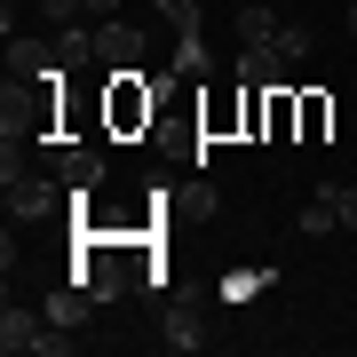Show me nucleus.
<instances>
[{
	"instance_id": "nucleus-15",
	"label": "nucleus",
	"mask_w": 357,
	"mask_h": 357,
	"mask_svg": "<svg viewBox=\"0 0 357 357\" xmlns=\"http://www.w3.org/2000/svg\"><path fill=\"white\" fill-rule=\"evenodd\" d=\"M333 199H342V230H357V183H342Z\"/></svg>"
},
{
	"instance_id": "nucleus-11",
	"label": "nucleus",
	"mask_w": 357,
	"mask_h": 357,
	"mask_svg": "<svg viewBox=\"0 0 357 357\" xmlns=\"http://www.w3.org/2000/svg\"><path fill=\"white\" fill-rule=\"evenodd\" d=\"M270 48H278V64L294 72V64L310 56V24H278V40H270Z\"/></svg>"
},
{
	"instance_id": "nucleus-14",
	"label": "nucleus",
	"mask_w": 357,
	"mask_h": 357,
	"mask_svg": "<svg viewBox=\"0 0 357 357\" xmlns=\"http://www.w3.org/2000/svg\"><path fill=\"white\" fill-rule=\"evenodd\" d=\"M151 8H159L175 32H199V0H151Z\"/></svg>"
},
{
	"instance_id": "nucleus-10",
	"label": "nucleus",
	"mask_w": 357,
	"mask_h": 357,
	"mask_svg": "<svg viewBox=\"0 0 357 357\" xmlns=\"http://www.w3.org/2000/svg\"><path fill=\"white\" fill-rule=\"evenodd\" d=\"M199 342H206V333H199V318L175 302V310H167V349H199Z\"/></svg>"
},
{
	"instance_id": "nucleus-7",
	"label": "nucleus",
	"mask_w": 357,
	"mask_h": 357,
	"mask_svg": "<svg viewBox=\"0 0 357 357\" xmlns=\"http://www.w3.org/2000/svg\"><path fill=\"white\" fill-rule=\"evenodd\" d=\"M238 79H246V88H286L278 48H238Z\"/></svg>"
},
{
	"instance_id": "nucleus-1",
	"label": "nucleus",
	"mask_w": 357,
	"mask_h": 357,
	"mask_svg": "<svg viewBox=\"0 0 357 357\" xmlns=\"http://www.w3.org/2000/svg\"><path fill=\"white\" fill-rule=\"evenodd\" d=\"M40 333H48V310H24V302L8 294V310H0V349L24 357V349H40Z\"/></svg>"
},
{
	"instance_id": "nucleus-6",
	"label": "nucleus",
	"mask_w": 357,
	"mask_h": 357,
	"mask_svg": "<svg viewBox=\"0 0 357 357\" xmlns=\"http://www.w3.org/2000/svg\"><path fill=\"white\" fill-rule=\"evenodd\" d=\"M40 310H48L56 326H88V310H96V294H88V286L72 278V286H56V294H48V302H40Z\"/></svg>"
},
{
	"instance_id": "nucleus-8",
	"label": "nucleus",
	"mask_w": 357,
	"mask_h": 357,
	"mask_svg": "<svg viewBox=\"0 0 357 357\" xmlns=\"http://www.w3.org/2000/svg\"><path fill=\"white\" fill-rule=\"evenodd\" d=\"M278 24H286V16L262 8V0H255V8H238V48H270V40H278Z\"/></svg>"
},
{
	"instance_id": "nucleus-4",
	"label": "nucleus",
	"mask_w": 357,
	"mask_h": 357,
	"mask_svg": "<svg viewBox=\"0 0 357 357\" xmlns=\"http://www.w3.org/2000/svg\"><path fill=\"white\" fill-rule=\"evenodd\" d=\"M135 119H151V88H143L135 72H119V88H112V128H135Z\"/></svg>"
},
{
	"instance_id": "nucleus-17",
	"label": "nucleus",
	"mask_w": 357,
	"mask_h": 357,
	"mask_svg": "<svg viewBox=\"0 0 357 357\" xmlns=\"http://www.w3.org/2000/svg\"><path fill=\"white\" fill-rule=\"evenodd\" d=\"M342 16H349V32H357V0H349V8H342Z\"/></svg>"
},
{
	"instance_id": "nucleus-13",
	"label": "nucleus",
	"mask_w": 357,
	"mask_h": 357,
	"mask_svg": "<svg viewBox=\"0 0 357 357\" xmlns=\"http://www.w3.org/2000/svg\"><path fill=\"white\" fill-rule=\"evenodd\" d=\"M40 16H48V24H56V32H72V24H79V16H88V0H40Z\"/></svg>"
},
{
	"instance_id": "nucleus-9",
	"label": "nucleus",
	"mask_w": 357,
	"mask_h": 357,
	"mask_svg": "<svg viewBox=\"0 0 357 357\" xmlns=\"http://www.w3.org/2000/svg\"><path fill=\"white\" fill-rule=\"evenodd\" d=\"M333 222H342V199H333V183H326V191H318V199L302 206V238H326Z\"/></svg>"
},
{
	"instance_id": "nucleus-5",
	"label": "nucleus",
	"mask_w": 357,
	"mask_h": 357,
	"mask_svg": "<svg viewBox=\"0 0 357 357\" xmlns=\"http://www.w3.org/2000/svg\"><path fill=\"white\" fill-rule=\"evenodd\" d=\"M56 183H64L72 199H88L96 183H103V159H96V151H64V159H56Z\"/></svg>"
},
{
	"instance_id": "nucleus-12",
	"label": "nucleus",
	"mask_w": 357,
	"mask_h": 357,
	"mask_svg": "<svg viewBox=\"0 0 357 357\" xmlns=\"http://www.w3.org/2000/svg\"><path fill=\"white\" fill-rule=\"evenodd\" d=\"M175 72H191V79L206 72V40L199 32H175Z\"/></svg>"
},
{
	"instance_id": "nucleus-19",
	"label": "nucleus",
	"mask_w": 357,
	"mask_h": 357,
	"mask_svg": "<svg viewBox=\"0 0 357 357\" xmlns=\"http://www.w3.org/2000/svg\"><path fill=\"white\" fill-rule=\"evenodd\" d=\"M8 8H24V0H8Z\"/></svg>"
},
{
	"instance_id": "nucleus-18",
	"label": "nucleus",
	"mask_w": 357,
	"mask_h": 357,
	"mask_svg": "<svg viewBox=\"0 0 357 357\" xmlns=\"http://www.w3.org/2000/svg\"><path fill=\"white\" fill-rule=\"evenodd\" d=\"M333 8H349V0H333Z\"/></svg>"
},
{
	"instance_id": "nucleus-3",
	"label": "nucleus",
	"mask_w": 357,
	"mask_h": 357,
	"mask_svg": "<svg viewBox=\"0 0 357 357\" xmlns=\"http://www.w3.org/2000/svg\"><path fill=\"white\" fill-rule=\"evenodd\" d=\"M56 191H64V183L16 175V183H8V222H48V215H56Z\"/></svg>"
},
{
	"instance_id": "nucleus-2",
	"label": "nucleus",
	"mask_w": 357,
	"mask_h": 357,
	"mask_svg": "<svg viewBox=\"0 0 357 357\" xmlns=\"http://www.w3.org/2000/svg\"><path fill=\"white\" fill-rule=\"evenodd\" d=\"M96 64H112V72H135V64H143V40H135V24L103 16V24H96Z\"/></svg>"
},
{
	"instance_id": "nucleus-16",
	"label": "nucleus",
	"mask_w": 357,
	"mask_h": 357,
	"mask_svg": "<svg viewBox=\"0 0 357 357\" xmlns=\"http://www.w3.org/2000/svg\"><path fill=\"white\" fill-rule=\"evenodd\" d=\"M88 16H119V0H88Z\"/></svg>"
}]
</instances>
